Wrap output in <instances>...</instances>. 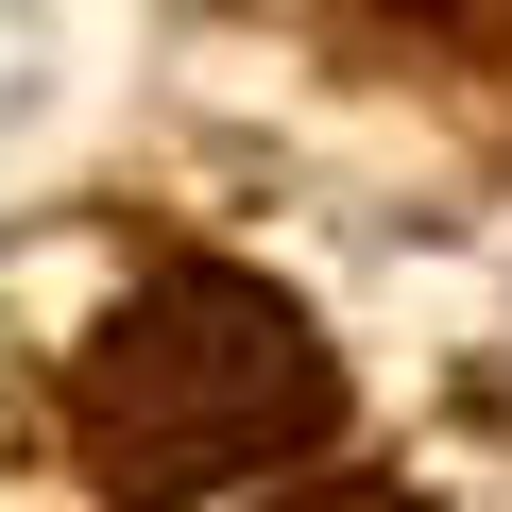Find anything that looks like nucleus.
Instances as JSON below:
<instances>
[{"label":"nucleus","instance_id":"obj_3","mask_svg":"<svg viewBox=\"0 0 512 512\" xmlns=\"http://www.w3.org/2000/svg\"><path fill=\"white\" fill-rule=\"evenodd\" d=\"M291 512H427V495H393V478H325V495H291Z\"/></svg>","mask_w":512,"mask_h":512},{"label":"nucleus","instance_id":"obj_2","mask_svg":"<svg viewBox=\"0 0 512 512\" xmlns=\"http://www.w3.org/2000/svg\"><path fill=\"white\" fill-rule=\"evenodd\" d=\"M393 18L427 52H461V69H512V0H393Z\"/></svg>","mask_w":512,"mask_h":512},{"label":"nucleus","instance_id":"obj_1","mask_svg":"<svg viewBox=\"0 0 512 512\" xmlns=\"http://www.w3.org/2000/svg\"><path fill=\"white\" fill-rule=\"evenodd\" d=\"M342 410V359L308 342V308L274 274H222V256H188V274H154L86 359H69V444L103 495H222V478H274L308 461Z\"/></svg>","mask_w":512,"mask_h":512}]
</instances>
